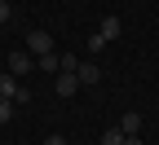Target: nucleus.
Returning a JSON list of instances; mask_svg holds the SVG:
<instances>
[{
    "label": "nucleus",
    "mask_w": 159,
    "mask_h": 145,
    "mask_svg": "<svg viewBox=\"0 0 159 145\" xmlns=\"http://www.w3.org/2000/svg\"><path fill=\"white\" fill-rule=\"evenodd\" d=\"M13 119V106H9V97H0V123H9Z\"/></svg>",
    "instance_id": "obj_10"
},
{
    "label": "nucleus",
    "mask_w": 159,
    "mask_h": 145,
    "mask_svg": "<svg viewBox=\"0 0 159 145\" xmlns=\"http://www.w3.org/2000/svg\"><path fill=\"white\" fill-rule=\"evenodd\" d=\"M35 70H62V53H44V57H35Z\"/></svg>",
    "instance_id": "obj_6"
},
{
    "label": "nucleus",
    "mask_w": 159,
    "mask_h": 145,
    "mask_svg": "<svg viewBox=\"0 0 159 145\" xmlns=\"http://www.w3.org/2000/svg\"><path fill=\"white\" fill-rule=\"evenodd\" d=\"M119 132H124V136H142V114H137V110H128L124 119H119Z\"/></svg>",
    "instance_id": "obj_5"
},
{
    "label": "nucleus",
    "mask_w": 159,
    "mask_h": 145,
    "mask_svg": "<svg viewBox=\"0 0 159 145\" xmlns=\"http://www.w3.org/2000/svg\"><path fill=\"white\" fill-rule=\"evenodd\" d=\"M53 92H57V97H75V92H80V75H75V70H57Z\"/></svg>",
    "instance_id": "obj_2"
},
{
    "label": "nucleus",
    "mask_w": 159,
    "mask_h": 145,
    "mask_svg": "<svg viewBox=\"0 0 159 145\" xmlns=\"http://www.w3.org/2000/svg\"><path fill=\"white\" fill-rule=\"evenodd\" d=\"M18 88H22V84H18V75H0V97H18Z\"/></svg>",
    "instance_id": "obj_7"
},
{
    "label": "nucleus",
    "mask_w": 159,
    "mask_h": 145,
    "mask_svg": "<svg viewBox=\"0 0 159 145\" xmlns=\"http://www.w3.org/2000/svg\"><path fill=\"white\" fill-rule=\"evenodd\" d=\"M102 145H124V132H119V128H106L102 132Z\"/></svg>",
    "instance_id": "obj_9"
},
{
    "label": "nucleus",
    "mask_w": 159,
    "mask_h": 145,
    "mask_svg": "<svg viewBox=\"0 0 159 145\" xmlns=\"http://www.w3.org/2000/svg\"><path fill=\"white\" fill-rule=\"evenodd\" d=\"M75 75H80V84H84V88H97V84H102V66H97V62H80Z\"/></svg>",
    "instance_id": "obj_3"
},
{
    "label": "nucleus",
    "mask_w": 159,
    "mask_h": 145,
    "mask_svg": "<svg viewBox=\"0 0 159 145\" xmlns=\"http://www.w3.org/2000/svg\"><path fill=\"white\" fill-rule=\"evenodd\" d=\"M9 18H13V5H9V0H0V22H9Z\"/></svg>",
    "instance_id": "obj_11"
},
{
    "label": "nucleus",
    "mask_w": 159,
    "mask_h": 145,
    "mask_svg": "<svg viewBox=\"0 0 159 145\" xmlns=\"http://www.w3.org/2000/svg\"><path fill=\"white\" fill-rule=\"evenodd\" d=\"M31 66H35V57H31L27 49H13V53H9V75H27Z\"/></svg>",
    "instance_id": "obj_4"
},
{
    "label": "nucleus",
    "mask_w": 159,
    "mask_h": 145,
    "mask_svg": "<svg viewBox=\"0 0 159 145\" xmlns=\"http://www.w3.org/2000/svg\"><path fill=\"white\" fill-rule=\"evenodd\" d=\"M22 49H27L31 57H44V53H57V49H53V35H49V31H40V27H35V31H27V44H22Z\"/></svg>",
    "instance_id": "obj_1"
},
{
    "label": "nucleus",
    "mask_w": 159,
    "mask_h": 145,
    "mask_svg": "<svg viewBox=\"0 0 159 145\" xmlns=\"http://www.w3.org/2000/svg\"><path fill=\"white\" fill-rule=\"evenodd\" d=\"M44 145H66V141H62V136H49V141H44Z\"/></svg>",
    "instance_id": "obj_13"
},
{
    "label": "nucleus",
    "mask_w": 159,
    "mask_h": 145,
    "mask_svg": "<svg viewBox=\"0 0 159 145\" xmlns=\"http://www.w3.org/2000/svg\"><path fill=\"white\" fill-rule=\"evenodd\" d=\"M124 145H142V136H124Z\"/></svg>",
    "instance_id": "obj_12"
},
{
    "label": "nucleus",
    "mask_w": 159,
    "mask_h": 145,
    "mask_svg": "<svg viewBox=\"0 0 159 145\" xmlns=\"http://www.w3.org/2000/svg\"><path fill=\"white\" fill-rule=\"evenodd\" d=\"M97 31H102V35H106V44H111V40H115L119 31H124V27H119V18L111 13V18H102V27H97Z\"/></svg>",
    "instance_id": "obj_8"
}]
</instances>
